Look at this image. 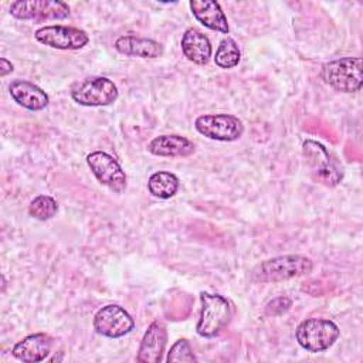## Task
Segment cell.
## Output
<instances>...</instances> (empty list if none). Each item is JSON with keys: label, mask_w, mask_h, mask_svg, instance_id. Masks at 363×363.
Wrapping results in <instances>:
<instances>
[{"label": "cell", "mask_w": 363, "mask_h": 363, "mask_svg": "<svg viewBox=\"0 0 363 363\" xmlns=\"http://www.w3.org/2000/svg\"><path fill=\"white\" fill-rule=\"evenodd\" d=\"M312 269L313 262L311 261V258L305 255L289 254L261 261L251 269L250 277L254 282L274 284L308 275L309 272H312Z\"/></svg>", "instance_id": "6da1fadb"}, {"label": "cell", "mask_w": 363, "mask_h": 363, "mask_svg": "<svg viewBox=\"0 0 363 363\" xmlns=\"http://www.w3.org/2000/svg\"><path fill=\"white\" fill-rule=\"evenodd\" d=\"M322 81L335 91L350 94L363 85V61L359 57H343L325 62L319 72Z\"/></svg>", "instance_id": "7a4b0ae2"}, {"label": "cell", "mask_w": 363, "mask_h": 363, "mask_svg": "<svg viewBox=\"0 0 363 363\" xmlns=\"http://www.w3.org/2000/svg\"><path fill=\"white\" fill-rule=\"evenodd\" d=\"M302 153L311 169L312 177L318 183L326 187H336L343 180L345 173L342 164L322 143L313 139H306L302 143Z\"/></svg>", "instance_id": "3957f363"}, {"label": "cell", "mask_w": 363, "mask_h": 363, "mask_svg": "<svg viewBox=\"0 0 363 363\" xmlns=\"http://www.w3.org/2000/svg\"><path fill=\"white\" fill-rule=\"evenodd\" d=\"M200 315L196 332L203 337H216L231 320V305L218 294H200Z\"/></svg>", "instance_id": "277c9868"}, {"label": "cell", "mask_w": 363, "mask_h": 363, "mask_svg": "<svg viewBox=\"0 0 363 363\" xmlns=\"http://www.w3.org/2000/svg\"><path fill=\"white\" fill-rule=\"evenodd\" d=\"M339 328L333 320L309 318L302 320L295 330V339L301 347L311 353L329 349L339 337Z\"/></svg>", "instance_id": "5b68a950"}, {"label": "cell", "mask_w": 363, "mask_h": 363, "mask_svg": "<svg viewBox=\"0 0 363 363\" xmlns=\"http://www.w3.org/2000/svg\"><path fill=\"white\" fill-rule=\"evenodd\" d=\"M118 86L106 77H91L75 84L71 98L82 106H106L118 99Z\"/></svg>", "instance_id": "8992f818"}, {"label": "cell", "mask_w": 363, "mask_h": 363, "mask_svg": "<svg viewBox=\"0 0 363 363\" xmlns=\"http://www.w3.org/2000/svg\"><path fill=\"white\" fill-rule=\"evenodd\" d=\"M194 126L203 136L220 142L237 140L244 133L241 119L230 113L200 115L196 118Z\"/></svg>", "instance_id": "52a82bcc"}, {"label": "cell", "mask_w": 363, "mask_h": 363, "mask_svg": "<svg viewBox=\"0 0 363 363\" xmlns=\"http://www.w3.org/2000/svg\"><path fill=\"white\" fill-rule=\"evenodd\" d=\"M69 13V6L58 0H18L10 6V14L18 20H62Z\"/></svg>", "instance_id": "ba28073f"}, {"label": "cell", "mask_w": 363, "mask_h": 363, "mask_svg": "<svg viewBox=\"0 0 363 363\" xmlns=\"http://www.w3.org/2000/svg\"><path fill=\"white\" fill-rule=\"evenodd\" d=\"M86 163L101 184L118 194L126 190V174L121 164L109 153L102 150L91 152L86 156Z\"/></svg>", "instance_id": "9c48e42d"}, {"label": "cell", "mask_w": 363, "mask_h": 363, "mask_svg": "<svg viewBox=\"0 0 363 363\" xmlns=\"http://www.w3.org/2000/svg\"><path fill=\"white\" fill-rule=\"evenodd\" d=\"M34 37L38 43L57 50H79L89 41L84 30L61 24L44 26L34 33Z\"/></svg>", "instance_id": "30bf717a"}, {"label": "cell", "mask_w": 363, "mask_h": 363, "mask_svg": "<svg viewBox=\"0 0 363 363\" xmlns=\"http://www.w3.org/2000/svg\"><path fill=\"white\" fill-rule=\"evenodd\" d=\"M135 326L133 318L122 306L109 303L102 306L94 316V329L106 337H122Z\"/></svg>", "instance_id": "8fae6325"}, {"label": "cell", "mask_w": 363, "mask_h": 363, "mask_svg": "<svg viewBox=\"0 0 363 363\" xmlns=\"http://www.w3.org/2000/svg\"><path fill=\"white\" fill-rule=\"evenodd\" d=\"M166 340L167 332L164 325L159 320L152 322L142 337L136 360L140 363H159L164 353Z\"/></svg>", "instance_id": "7c38bea8"}, {"label": "cell", "mask_w": 363, "mask_h": 363, "mask_svg": "<svg viewBox=\"0 0 363 363\" xmlns=\"http://www.w3.org/2000/svg\"><path fill=\"white\" fill-rule=\"evenodd\" d=\"M52 347V339L47 333H33L17 342L11 354L24 363H37L47 359Z\"/></svg>", "instance_id": "4fadbf2b"}, {"label": "cell", "mask_w": 363, "mask_h": 363, "mask_svg": "<svg viewBox=\"0 0 363 363\" xmlns=\"http://www.w3.org/2000/svg\"><path fill=\"white\" fill-rule=\"evenodd\" d=\"M113 47L118 52L126 57L159 58L164 52V48L159 41L136 35H121L115 40Z\"/></svg>", "instance_id": "5bb4252c"}, {"label": "cell", "mask_w": 363, "mask_h": 363, "mask_svg": "<svg viewBox=\"0 0 363 363\" xmlns=\"http://www.w3.org/2000/svg\"><path fill=\"white\" fill-rule=\"evenodd\" d=\"M9 92L14 102L28 111H41L50 102L45 91L26 79H14L9 85Z\"/></svg>", "instance_id": "9a60e30c"}, {"label": "cell", "mask_w": 363, "mask_h": 363, "mask_svg": "<svg viewBox=\"0 0 363 363\" xmlns=\"http://www.w3.org/2000/svg\"><path fill=\"white\" fill-rule=\"evenodd\" d=\"M147 150L162 157H186L194 153L196 145L180 135H160L147 143Z\"/></svg>", "instance_id": "2e32d148"}, {"label": "cell", "mask_w": 363, "mask_h": 363, "mask_svg": "<svg viewBox=\"0 0 363 363\" xmlns=\"http://www.w3.org/2000/svg\"><path fill=\"white\" fill-rule=\"evenodd\" d=\"M189 6L196 20L204 27L223 34L228 33V21L220 3L213 0H191Z\"/></svg>", "instance_id": "e0dca14e"}, {"label": "cell", "mask_w": 363, "mask_h": 363, "mask_svg": "<svg viewBox=\"0 0 363 363\" xmlns=\"http://www.w3.org/2000/svg\"><path fill=\"white\" fill-rule=\"evenodd\" d=\"M180 47L183 55L197 65L207 64L211 57V43L208 37L194 27H190L183 33Z\"/></svg>", "instance_id": "ac0fdd59"}, {"label": "cell", "mask_w": 363, "mask_h": 363, "mask_svg": "<svg viewBox=\"0 0 363 363\" xmlns=\"http://www.w3.org/2000/svg\"><path fill=\"white\" fill-rule=\"evenodd\" d=\"M180 182L177 179V176L174 173L170 172H155L153 174H150L149 180H147V190L152 196L157 197V199H170L173 197L177 190H179Z\"/></svg>", "instance_id": "d6986e66"}, {"label": "cell", "mask_w": 363, "mask_h": 363, "mask_svg": "<svg viewBox=\"0 0 363 363\" xmlns=\"http://www.w3.org/2000/svg\"><path fill=\"white\" fill-rule=\"evenodd\" d=\"M240 60H241V51L238 48V44L230 37L224 38L216 50V55H214L216 65L223 69H230L237 67Z\"/></svg>", "instance_id": "ffe728a7"}, {"label": "cell", "mask_w": 363, "mask_h": 363, "mask_svg": "<svg viewBox=\"0 0 363 363\" xmlns=\"http://www.w3.org/2000/svg\"><path fill=\"white\" fill-rule=\"evenodd\" d=\"M58 211L57 201L47 194L37 196L28 206V214L33 218H37L40 221H45L52 218Z\"/></svg>", "instance_id": "44dd1931"}, {"label": "cell", "mask_w": 363, "mask_h": 363, "mask_svg": "<svg viewBox=\"0 0 363 363\" xmlns=\"http://www.w3.org/2000/svg\"><path fill=\"white\" fill-rule=\"evenodd\" d=\"M166 362L167 363H173V362H187V363H191V362H197V357L194 356L193 353V349L189 343V340L186 339H179L169 350L167 353V357H166Z\"/></svg>", "instance_id": "7402d4cb"}, {"label": "cell", "mask_w": 363, "mask_h": 363, "mask_svg": "<svg viewBox=\"0 0 363 363\" xmlns=\"http://www.w3.org/2000/svg\"><path fill=\"white\" fill-rule=\"evenodd\" d=\"M292 306V301L286 296H278L269 301L265 306V313L269 316H279L285 312H288Z\"/></svg>", "instance_id": "603a6c76"}, {"label": "cell", "mask_w": 363, "mask_h": 363, "mask_svg": "<svg viewBox=\"0 0 363 363\" xmlns=\"http://www.w3.org/2000/svg\"><path fill=\"white\" fill-rule=\"evenodd\" d=\"M13 69H14V65L7 58L1 57L0 58V77H6L7 74L13 72Z\"/></svg>", "instance_id": "cb8c5ba5"}]
</instances>
